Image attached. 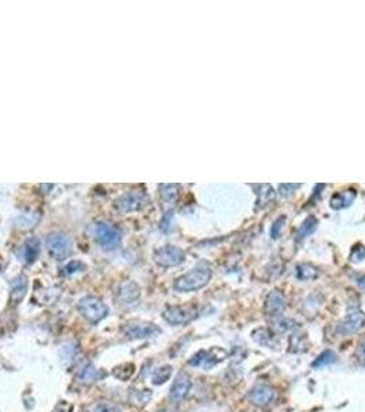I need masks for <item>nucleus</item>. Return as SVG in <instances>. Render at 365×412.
<instances>
[{"mask_svg": "<svg viewBox=\"0 0 365 412\" xmlns=\"http://www.w3.org/2000/svg\"><path fill=\"white\" fill-rule=\"evenodd\" d=\"M211 279V269L207 265H198L188 274L183 275L176 279L175 282V290L181 293L188 291H196L205 287Z\"/></svg>", "mask_w": 365, "mask_h": 412, "instance_id": "f257e3e1", "label": "nucleus"}, {"mask_svg": "<svg viewBox=\"0 0 365 412\" xmlns=\"http://www.w3.org/2000/svg\"><path fill=\"white\" fill-rule=\"evenodd\" d=\"M91 234L105 250H114L121 243V232L117 227L106 221H97L91 226Z\"/></svg>", "mask_w": 365, "mask_h": 412, "instance_id": "f03ea898", "label": "nucleus"}, {"mask_svg": "<svg viewBox=\"0 0 365 412\" xmlns=\"http://www.w3.org/2000/svg\"><path fill=\"white\" fill-rule=\"evenodd\" d=\"M77 308H79V312L91 323H97L103 320L109 313V308L106 307L105 302H102V299L96 298L94 296H88V297L80 299Z\"/></svg>", "mask_w": 365, "mask_h": 412, "instance_id": "7ed1b4c3", "label": "nucleus"}, {"mask_svg": "<svg viewBox=\"0 0 365 412\" xmlns=\"http://www.w3.org/2000/svg\"><path fill=\"white\" fill-rule=\"evenodd\" d=\"M228 357V353L225 349L221 347H211L209 350H199L198 353H195L188 363L192 367H199L203 370H211L214 368L222 360H225Z\"/></svg>", "mask_w": 365, "mask_h": 412, "instance_id": "20e7f679", "label": "nucleus"}, {"mask_svg": "<svg viewBox=\"0 0 365 412\" xmlns=\"http://www.w3.org/2000/svg\"><path fill=\"white\" fill-rule=\"evenodd\" d=\"M186 260V254L180 247L166 245L154 251V261L163 268L177 267Z\"/></svg>", "mask_w": 365, "mask_h": 412, "instance_id": "39448f33", "label": "nucleus"}, {"mask_svg": "<svg viewBox=\"0 0 365 412\" xmlns=\"http://www.w3.org/2000/svg\"><path fill=\"white\" fill-rule=\"evenodd\" d=\"M148 201L146 193L143 191H129L121 195L115 202L114 208L122 212V213H129V212H136L144 208V205Z\"/></svg>", "mask_w": 365, "mask_h": 412, "instance_id": "423d86ee", "label": "nucleus"}, {"mask_svg": "<svg viewBox=\"0 0 365 412\" xmlns=\"http://www.w3.org/2000/svg\"><path fill=\"white\" fill-rule=\"evenodd\" d=\"M47 249L55 260H65L72 253V241L66 234L55 232L47 238Z\"/></svg>", "mask_w": 365, "mask_h": 412, "instance_id": "0eeeda50", "label": "nucleus"}, {"mask_svg": "<svg viewBox=\"0 0 365 412\" xmlns=\"http://www.w3.org/2000/svg\"><path fill=\"white\" fill-rule=\"evenodd\" d=\"M365 326V313L357 307H350L345 320L338 326V332L341 335H351L360 331Z\"/></svg>", "mask_w": 365, "mask_h": 412, "instance_id": "6e6552de", "label": "nucleus"}, {"mask_svg": "<svg viewBox=\"0 0 365 412\" xmlns=\"http://www.w3.org/2000/svg\"><path fill=\"white\" fill-rule=\"evenodd\" d=\"M162 317L169 324L183 326L196 317V309L192 307H168L163 311Z\"/></svg>", "mask_w": 365, "mask_h": 412, "instance_id": "1a4fd4ad", "label": "nucleus"}, {"mask_svg": "<svg viewBox=\"0 0 365 412\" xmlns=\"http://www.w3.org/2000/svg\"><path fill=\"white\" fill-rule=\"evenodd\" d=\"M124 332L130 338H148L161 332V329L153 323H129L124 327Z\"/></svg>", "mask_w": 365, "mask_h": 412, "instance_id": "9d476101", "label": "nucleus"}, {"mask_svg": "<svg viewBox=\"0 0 365 412\" xmlns=\"http://www.w3.org/2000/svg\"><path fill=\"white\" fill-rule=\"evenodd\" d=\"M190 389H191V379L187 374L181 372L172 385L169 397L173 403H181L190 393Z\"/></svg>", "mask_w": 365, "mask_h": 412, "instance_id": "9b49d317", "label": "nucleus"}, {"mask_svg": "<svg viewBox=\"0 0 365 412\" xmlns=\"http://www.w3.org/2000/svg\"><path fill=\"white\" fill-rule=\"evenodd\" d=\"M287 308V299L279 290H272L265 299V311L269 316H279Z\"/></svg>", "mask_w": 365, "mask_h": 412, "instance_id": "f8f14e48", "label": "nucleus"}, {"mask_svg": "<svg viewBox=\"0 0 365 412\" xmlns=\"http://www.w3.org/2000/svg\"><path fill=\"white\" fill-rule=\"evenodd\" d=\"M249 397H250V401L254 405H257V407H267V405L270 404L275 400L276 392L275 389L270 388V386L258 385V386H255L250 392Z\"/></svg>", "mask_w": 365, "mask_h": 412, "instance_id": "ddd939ff", "label": "nucleus"}, {"mask_svg": "<svg viewBox=\"0 0 365 412\" xmlns=\"http://www.w3.org/2000/svg\"><path fill=\"white\" fill-rule=\"evenodd\" d=\"M139 297H140V291H139L138 284L133 282L122 283L117 291V299L124 305L136 304Z\"/></svg>", "mask_w": 365, "mask_h": 412, "instance_id": "4468645a", "label": "nucleus"}, {"mask_svg": "<svg viewBox=\"0 0 365 412\" xmlns=\"http://www.w3.org/2000/svg\"><path fill=\"white\" fill-rule=\"evenodd\" d=\"M26 291H28V278L25 275H18L10 283V301L16 305L24 299Z\"/></svg>", "mask_w": 365, "mask_h": 412, "instance_id": "2eb2a0df", "label": "nucleus"}, {"mask_svg": "<svg viewBox=\"0 0 365 412\" xmlns=\"http://www.w3.org/2000/svg\"><path fill=\"white\" fill-rule=\"evenodd\" d=\"M39 251H40V242L37 238H31L28 239L26 242L24 243L21 251L18 253V257L19 260H22L26 264H31L34 260L37 259L39 256Z\"/></svg>", "mask_w": 365, "mask_h": 412, "instance_id": "dca6fc26", "label": "nucleus"}, {"mask_svg": "<svg viewBox=\"0 0 365 412\" xmlns=\"http://www.w3.org/2000/svg\"><path fill=\"white\" fill-rule=\"evenodd\" d=\"M356 195L357 194H356L354 190H346V191H342V193H336L331 197L330 205L333 210H341L343 208H348L356 199Z\"/></svg>", "mask_w": 365, "mask_h": 412, "instance_id": "f3484780", "label": "nucleus"}, {"mask_svg": "<svg viewBox=\"0 0 365 412\" xmlns=\"http://www.w3.org/2000/svg\"><path fill=\"white\" fill-rule=\"evenodd\" d=\"M159 194L162 202L168 205H175L179 195V184H161L159 186Z\"/></svg>", "mask_w": 365, "mask_h": 412, "instance_id": "a211bd4d", "label": "nucleus"}, {"mask_svg": "<svg viewBox=\"0 0 365 412\" xmlns=\"http://www.w3.org/2000/svg\"><path fill=\"white\" fill-rule=\"evenodd\" d=\"M253 340L262 346L275 345V335L268 329H257L255 331H253Z\"/></svg>", "mask_w": 365, "mask_h": 412, "instance_id": "6ab92c4d", "label": "nucleus"}, {"mask_svg": "<svg viewBox=\"0 0 365 412\" xmlns=\"http://www.w3.org/2000/svg\"><path fill=\"white\" fill-rule=\"evenodd\" d=\"M317 276H318V269H317L315 265H310V264H300L297 267V278L300 280H315Z\"/></svg>", "mask_w": 365, "mask_h": 412, "instance_id": "aec40b11", "label": "nucleus"}, {"mask_svg": "<svg viewBox=\"0 0 365 412\" xmlns=\"http://www.w3.org/2000/svg\"><path fill=\"white\" fill-rule=\"evenodd\" d=\"M308 349V340L306 335H300L298 332H292L290 337V352L298 353V352H305Z\"/></svg>", "mask_w": 365, "mask_h": 412, "instance_id": "412c9836", "label": "nucleus"}, {"mask_svg": "<svg viewBox=\"0 0 365 412\" xmlns=\"http://www.w3.org/2000/svg\"><path fill=\"white\" fill-rule=\"evenodd\" d=\"M317 228V220L315 217H308L303 223H302V226L300 227V230H298V234H297V241H302V239H305L306 236H309L310 234H313L315 232V230Z\"/></svg>", "mask_w": 365, "mask_h": 412, "instance_id": "4be33fe9", "label": "nucleus"}, {"mask_svg": "<svg viewBox=\"0 0 365 412\" xmlns=\"http://www.w3.org/2000/svg\"><path fill=\"white\" fill-rule=\"evenodd\" d=\"M336 362H338V357H336V355L333 353V350H324V352L313 362L312 365H313V368H323V367L331 365V364L336 363Z\"/></svg>", "mask_w": 365, "mask_h": 412, "instance_id": "5701e85b", "label": "nucleus"}, {"mask_svg": "<svg viewBox=\"0 0 365 412\" xmlns=\"http://www.w3.org/2000/svg\"><path fill=\"white\" fill-rule=\"evenodd\" d=\"M300 329L298 323L292 319H279L275 323V330L279 334H286V332H294Z\"/></svg>", "mask_w": 365, "mask_h": 412, "instance_id": "b1692460", "label": "nucleus"}, {"mask_svg": "<svg viewBox=\"0 0 365 412\" xmlns=\"http://www.w3.org/2000/svg\"><path fill=\"white\" fill-rule=\"evenodd\" d=\"M135 374V364L125 363L122 365H118L113 370V375L115 378L121 380H128Z\"/></svg>", "mask_w": 365, "mask_h": 412, "instance_id": "393cba45", "label": "nucleus"}, {"mask_svg": "<svg viewBox=\"0 0 365 412\" xmlns=\"http://www.w3.org/2000/svg\"><path fill=\"white\" fill-rule=\"evenodd\" d=\"M172 375V367L171 365H163V367H159L157 368L153 374V378H151V382L154 385H162L166 380L171 378Z\"/></svg>", "mask_w": 365, "mask_h": 412, "instance_id": "a878e982", "label": "nucleus"}, {"mask_svg": "<svg viewBox=\"0 0 365 412\" xmlns=\"http://www.w3.org/2000/svg\"><path fill=\"white\" fill-rule=\"evenodd\" d=\"M82 269H85V265H84L82 263H80V261H72V263H69V264L63 268L62 275H72L74 274V272H77V271H82Z\"/></svg>", "mask_w": 365, "mask_h": 412, "instance_id": "bb28decb", "label": "nucleus"}, {"mask_svg": "<svg viewBox=\"0 0 365 412\" xmlns=\"http://www.w3.org/2000/svg\"><path fill=\"white\" fill-rule=\"evenodd\" d=\"M284 223H286V217H284V216H282L280 218H277V220L275 221V224H273V227H272V231H270V234H272V238H273V239L280 238V235H282V230H283V227H284Z\"/></svg>", "mask_w": 365, "mask_h": 412, "instance_id": "cd10ccee", "label": "nucleus"}, {"mask_svg": "<svg viewBox=\"0 0 365 412\" xmlns=\"http://www.w3.org/2000/svg\"><path fill=\"white\" fill-rule=\"evenodd\" d=\"M350 259L351 261H356V263H360L365 259V247L363 245H357L354 246V249L351 250V254H350Z\"/></svg>", "mask_w": 365, "mask_h": 412, "instance_id": "c85d7f7f", "label": "nucleus"}, {"mask_svg": "<svg viewBox=\"0 0 365 412\" xmlns=\"http://www.w3.org/2000/svg\"><path fill=\"white\" fill-rule=\"evenodd\" d=\"M81 379L84 380V382H92V380H95L96 379V370H95L92 365H90V367L85 368L84 372L81 374Z\"/></svg>", "mask_w": 365, "mask_h": 412, "instance_id": "c756f323", "label": "nucleus"}, {"mask_svg": "<svg viewBox=\"0 0 365 412\" xmlns=\"http://www.w3.org/2000/svg\"><path fill=\"white\" fill-rule=\"evenodd\" d=\"M357 357L361 363L365 364V335L360 340L357 347Z\"/></svg>", "mask_w": 365, "mask_h": 412, "instance_id": "7c9ffc66", "label": "nucleus"}, {"mask_svg": "<svg viewBox=\"0 0 365 412\" xmlns=\"http://www.w3.org/2000/svg\"><path fill=\"white\" fill-rule=\"evenodd\" d=\"M295 188H300V184H280L279 190H280V194L283 197H287V195L291 194V190H295Z\"/></svg>", "mask_w": 365, "mask_h": 412, "instance_id": "2f4dec72", "label": "nucleus"}, {"mask_svg": "<svg viewBox=\"0 0 365 412\" xmlns=\"http://www.w3.org/2000/svg\"><path fill=\"white\" fill-rule=\"evenodd\" d=\"M73 411V405L66 403V401H61L58 403L57 407L54 408V412H72Z\"/></svg>", "mask_w": 365, "mask_h": 412, "instance_id": "473e14b6", "label": "nucleus"}, {"mask_svg": "<svg viewBox=\"0 0 365 412\" xmlns=\"http://www.w3.org/2000/svg\"><path fill=\"white\" fill-rule=\"evenodd\" d=\"M94 412H121L118 411L117 408H114V407H111V405H107V404H99L94 410Z\"/></svg>", "mask_w": 365, "mask_h": 412, "instance_id": "72a5a7b5", "label": "nucleus"}, {"mask_svg": "<svg viewBox=\"0 0 365 412\" xmlns=\"http://www.w3.org/2000/svg\"><path fill=\"white\" fill-rule=\"evenodd\" d=\"M357 284L363 289V290H365V275H361V276H358L357 278Z\"/></svg>", "mask_w": 365, "mask_h": 412, "instance_id": "f704fd0d", "label": "nucleus"}, {"mask_svg": "<svg viewBox=\"0 0 365 412\" xmlns=\"http://www.w3.org/2000/svg\"><path fill=\"white\" fill-rule=\"evenodd\" d=\"M159 412H169V411H159Z\"/></svg>", "mask_w": 365, "mask_h": 412, "instance_id": "c9c22d12", "label": "nucleus"}]
</instances>
